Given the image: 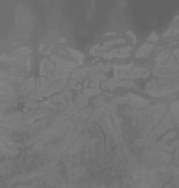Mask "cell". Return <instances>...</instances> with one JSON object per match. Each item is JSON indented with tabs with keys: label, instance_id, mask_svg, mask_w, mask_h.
<instances>
[{
	"label": "cell",
	"instance_id": "1",
	"mask_svg": "<svg viewBox=\"0 0 179 188\" xmlns=\"http://www.w3.org/2000/svg\"><path fill=\"white\" fill-rule=\"evenodd\" d=\"M103 87L104 89H114V87H137V86L131 81H118V79H115V80H109L107 83H104Z\"/></svg>",
	"mask_w": 179,
	"mask_h": 188
},
{
	"label": "cell",
	"instance_id": "2",
	"mask_svg": "<svg viewBox=\"0 0 179 188\" xmlns=\"http://www.w3.org/2000/svg\"><path fill=\"white\" fill-rule=\"evenodd\" d=\"M152 49H154V46H152L151 43H146V44H144V46H141L139 49H138V52H137V59H141V57H145L149 54V52H151Z\"/></svg>",
	"mask_w": 179,
	"mask_h": 188
},
{
	"label": "cell",
	"instance_id": "3",
	"mask_svg": "<svg viewBox=\"0 0 179 188\" xmlns=\"http://www.w3.org/2000/svg\"><path fill=\"white\" fill-rule=\"evenodd\" d=\"M132 47L128 46V47H124V49H121V50H118V59H127L128 56H129V53H131Z\"/></svg>",
	"mask_w": 179,
	"mask_h": 188
},
{
	"label": "cell",
	"instance_id": "4",
	"mask_svg": "<svg viewBox=\"0 0 179 188\" xmlns=\"http://www.w3.org/2000/svg\"><path fill=\"white\" fill-rule=\"evenodd\" d=\"M68 53H70L73 57L78 59V64H81V63H83V59H84V54H83V53H80L78 50H74V49H68Z\"/></svg>",
	"mask_w": 179,
	"mask_h": 188
},
{
	"label": "cell",
	"instance_id": "5",
	"mask_svg": "<svg viewBox=\"0 0 179 188\" xmlns=\"http://www.w3.org/2000/svg\"><path fill=\"white\" fill-rule=\"evenodd\" d=\"M158 39H159V36H158V34L152 33L151 36H149V37H148V42H156V40H158Z\"/></svg>",
	"mask_w": 179,
	"mask_h": 188
}]
</instances>
